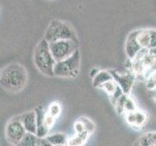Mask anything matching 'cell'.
<instances>
[{
  "mask_svg": "<svg viewBox=\"0 0 156 146\" xmlns=\"http://www.w3.org/2000/svg\"><path fill=\"white\" fill-rule=\"evenodd\" d=\"M137 33H138V29L137 30H133L132 32L128 34L126 41H125V53H126V56L128 58V59H132L135 58V56L137 55V53L141 50V47L138 44L137 42Z\"/></svg>",
  "mask_w": 156,
  "mask_h": 146,
  "instance_id": "30bf717a",
  "label": "cell"
},
{
  "mask_svg": "<svg viewBox=\"0 0 156 146\" xmlns=\"http://www.w3.org/2000/svg\"><path fill=\"white\" fill-rule=\"evenodd\" d=\"M142 146H155L156 144V133L155 132H150L144 133L137 140V143Z\"/></svg>",
  "mask_w": 156,
  "mask_h": 146,
  "instance_id": "5bb4252c",
  "label": "cell"
},
{
  "mask_svg": "<svg viewBox=\"0 0 156 146\" xmlns=\"http://www.w3.org/2000/svg\"><path fill=\"white\" fill-rule=\"evenodd\" d=\"M127 95H126V94H122L119 96V99L115 101V103L114 105L115 107V110L117 111V113H119V114L124 112V110H123V106H124V101H125V99H126Z\"/></svg>",
  "mask_w": 156,
  "mask_h": 146,
  "instance_id": "ffe728a7",
  "label": "cell"
},
{
  "mask_svg": "<svg viewBox=\"0 0 156 146\" xmlns=\"http://www.w3.org/2000/svg\"><path fill=\"white\" fill-rule=\"evenodd\" d=\"M44 38L48 41V43L65 39L78 40L77 33L72 26L66 21L57 19L52 20L50 23L48 28L46 29Z\"/></svg>",
  "mask_w": 156,
  "mask_h": 146,
  "instance_id": "3957f363",
  "label": "cell"
},
{
  "mask_svg": "<svg viewBox=\"0 0 156 146\" xmlns=\"http://www.w3.org/2000/svg\"><path fill=\"white\" fill-rule=\"evenodd\" d=\"M109 71L112 75V80H114L118 87L122 90L123 94H126V95L130 94L134 82H135V79H136L134 73L132 71H129L126 73H119L117 71H115V70H109Z\"/></svg>",
  "mask_w": 156,
  "mask_h": 146,
  "instance_id": "52a82bcc",
  "label": "cell"
},
{
  "mask_svg": "<svg viewBox=\"0 0 156 146\" xmlns=\"http://www.w3.org/2000/svg\"><path fill=\"white\" fill-rule=\"evenodd\" d=\"M33 58L35 66L41 73L50 77L53 76V66L56 62L51 53L49 43L45 38H43L36 46Z\"/></svg>",
  "mask_w": 156,
  "mask_h": 146,
  "instance_id": "7a4b0ae2",
  "label": "cell"
},
{
  "mask_svg": "<svg viewBox=\"0 0 156 146\" xmlns=\"http://www.w3.org/2000/svg\"><path fill=\"white\" fill-rule=\"evenodd\" d=\"M125 118L129 125L137 129H143L147 122V116L146 113L138 109L132 112H125Z\"/></svg>",
  "mask_w": 156,
  "mask_h": 146,
  "instance_id": "9c48e42d",
  "label": "cell"
},
{
  "mask_svg": "<svg viewBox=\"0 0 156 146\" xmlns=\"http://www.w3.org/2000/svg\"><path fill=\"white\" fill-rule=\"evenodd\" d=\"M0 86L11 93L23 90L27 83V71L20 63H11L0 70Z\"/></svg>",
  "mask_w": 156,
  "mask_h": 146,
  "instance_id": "6da1fadb",
  "label": "cell"
},
{
  "mask_svg": "<svg viewBox=\"0 0 156 146\" xmlns=\"http://www.w3.org/2000/svg\"><path fill=\"white\" fill-rule=\"evenodd\" d=\"M0 73H1V71H0Z\"/></svg>",
  "mask_w": 156,
  "mask_h": 146,
  "instance_id": "83f0119b",
  "label": "cell"
},
{
  "mask_svg": "<svg viewBox=\"0 0 156 146\" xmlns=\"http://www.w3.org/2000/svg\"><path fill=\"white\" fill-rule=\"evenodd\" d=\"M85 142L83 140L80 138L78 134H76L75 137H71L68 139V142H67V145H72V146H80V145H83Z\"/></svg>",
  "mask_w": 156,
  "mask_h": 146,
  "instance_id": "603a6c76",
  "label": "cell"
},
{
  "mask_svg": "<svg viewBox=\"0 0 156 146\" xmlns=\"http://www.w3.org/2000/svg\"><path fill=\"white\" fill-rule=\"evenodd\" d=\"M123 94V92H122V90L118 87V86L116 85V88H115V92L112 93L109 97H110V100H111V102L112 103V105H115V101L119 99V96Z\"/></svg>",
  "mask_w": 156,
  "mask_h": 146,
  "instance_id": "cb8c5ba5",
  "label": "cell"
},
{
  "mask_svg": "<svg viewBox=\"0 0 156 146\" xmlns=\"http://www.w3.org/2000/svg\"><path fill=\"white\" fill-rule=\"evenodd\" d=\"M147 81V87L148 90H155V72L151 73L146 79Z\"/></svg>",
  "mask_w": 156,
  "mask_h": 146,
  "instance_id": "d4e9b609",
  "label": "cell"
},
{
  "mask_svg": "<svg viewBox=\"0 0 156 146\" xmlns=\"http://www.w3.org/2000/svg\"><path fill=\"white\" fill-rule=\"evenodd\" d=\"M137 109V105H136V102L134 101V99L130 95H127L125 101H124V106H123V110L124 112H132V111H135Z\"/></svg>",
  "mask_w": 156,
  "mask_h": 146,
  "instance_id": "d6986e66",
  "label": "cell"
},
{
  "mask_svg": "<svg viewBox=\"0 0 156 146\" xmlns=\"http://www.w3.org/2000/svg\"><path fill=\"white\" fill-rule=\"evenodd\" d=\"M20 119L21 123H23L26 133H36L37 124H36V116L34 111L23 113V115H20Z\"/></svg>",
  "mask_w": 156,
  "mask_h": 146,
  "instance_id": "8fae6325",
  "label": "cell"
},
{
  "mask_svg": "<svg viewBox=\"0 0 156 146\" xmlns=\"http://www.w3.org/2000/svg\"><path fill=\"white\" fill-rule=\"evenodd\" d=\"M5 133H6V138L10 144H20L21 139L24 137V134L26 133V131L20 121V116L14 117L8 122Z\"/></svg>",
  "mask_w": 156,
  "mask_h": 146,
  "instance_id": "8992f818",
  "label": "cell"
},
{
  "mask_svg": "<svg viewBox=\"0 0 156 146\" xmlns=\"http://www.w3.org/2000/svg\"><path fill=\"white\" fill-rule=\"evenodd\" d=\"M49 133H50V129H48L45 125H43V126H39V127L36 128L35 134L38 137H46L48 134H49Z\"/></svg>",
  "mask_w": 156,
  "mask_h": 146,
  "instance_id": "44dd1931",
  "label": "cell"
},
{
  "mask_svg": "<svg viewBox=\"0 0 156 146\" xmlns=\"http://www.w3.org/2000/svg\"><path fill=\"white\" fill-rule=\"evenodd\" d=\"M38 139H39V137H37L35 133H26L19 145H23V146H37V143H38Z\"/></svg>",
  "mask_w": 156,
  "mask_h": 146,
  "instance_id": "9a60e30c",
  "label": "cell"
},
{
  "mask_svg": "<svg viewBox=\"0 0 156 146\" xmlns=\"http://www.w3.org/2000/svg\"><path fill=\"white\" fill-rule=\"evenodd\" d=\"M80 68V53L76 50L71 57L63 61L56 62L53 66V76L75 79L79 76Z\"/></svg>",
  "mask_w": 156,
  "mask_h": 146,
  "instance_id": "277c9868",
  "label": "cell"
},
{
  "mask_svg": "<svg viewBox=\"0 0 156 146\" xmlns=\"http://www.w3.org/2000/svg\"><path fill=\"white\" fill-rule=\"evenodd\" d=\"M55 120H56V118H55V117L50 115V114H48V113L46 112L45 118H44V125L48 129H51V127H53V125H55Z\"/></svg>",
  "mask_w": 156,
  "mask_h": 146,
  "instance_id": "7402d4cb",
  "label": "cell"
},
{
  "mask_svg": "<svg viewBox=\"0 0 156 146\" xmlns=\"http://www.w3.org/2000/svg\"><path fill=\"white\" fill-rule=\"evenodd\" d=\"M74 129H75V132H76V133H80L83 131H84V127L83 125V123L80 120H78L76 123L74 124Z\"/></svg>",
  "mask_w": 156,
  "mask_h": 146,
  "instance_id": "484cf974",
  "label": "cell"
},
{
  "mask_svg": "<svg viewBox=\"0 0 156 146\" xmlns=\"http://www.w3.org/2000/svg\"><path fill=\"white\" fill-rule=\"evenodd\" d=\"M98 71H99V69H98V68H93V69L90 71V77H92V78H93V77L95 76V75L98 73Z\"/></svg>",
  "mask_w": 156,
  "mask_h": 146,
  "instance_id": "4316f807",
  "label": "cell"
},
{
  "mask_svg": "<svg viewBox=\"0 0 156 146\" xmlns=\"http://www.w3.org/2000/svg\"><path fill=\"white\" fill-rule=\"evenodd\" d=\"M92 79H93V82H92L93 87L99 88L103 83L107 82V81H109V80H112V77L109 70H99L98 73L96 74Z\"/></svg>",
  "mask_w": 156,
  "mask_h": 146,
  "instance_id": "4fadbf2b",
  "label": "cell"
},
{
  "mask_svg": "<svg viewBox=\"0 0 156 146\" xmlns=\"http://www.w3.org/2000/svg\"><path fill=\"white\" fill-rule=\"evenodd\" d=\"M79 120L83 123L84 127V131H87L89 134H92L95 131V125L94 123L87 117H80Z\"/></svg>",
  "mask_w": 156,
  "mask_h": 146,
  "instance_id": "2e32d148",
  "label": "cell"
},
{
  "mask_svg": "<svg viewBox=\"0 0 156 146\" xmlns=\"http://www.w3.org/2000/svg\"><path fill=\"white\" fill-rule=\"evenodd\" d=\"M48 114H50L51 116H53L55 118H57L61 113V106L58 102H51L50 104L49 108H48L47 111Z\"/></svg>",
  "mask_w": 156,
  "mask_h": 146,
  "instance_id": "ac0fdd59",
  "label": "cell"
},
{
  "mask_svg": "<svg viewBox=\"0 0 156 146\" xmlns=\"http://www.w3.org/2000/svg\"><path fill=\"white\" fill-rule=\"evenodd\" d=\"M49 48L55 62H60L69 57L79 49V40L65 39L49 43Z\"/></svg>",
  "mask_w": 156,
  "mask_h": 146,
  "instance_id": "5b68a950",
  "label": "cell"
},
{
  "mask_svg": "<svg viewBox=\"0 0 156 146\" xmlns=\"http://www.w3.org/2000/svg\"><path fill=\"white\" fill-rule=\"evenodd\" d=\"M99 88L102 89L103 91H105L106 93L108 94V95L110 96L115 92V90L116 88V83L112 79V80H109V81H107V82L103 83Z\"/></svg>",
  "mask_w": 156,
  "mask_h": 146,
  "instance_id": "e0dca14e",
  "label": "cell"
},
{
  "mask_svg": "<svg viewBox=\"0 0 156 146\" xmlns=\"http://www.w3.org/2000/svg\"><path fill=\"white\" fill-rule=\"evenodd\" d=\"M46 139L50 142L51 145H53V146L67 145V142H68V137L65 133H56L53 134L49 133L46 137Z\"/></svg>",
  "mask_w": 156,
  "mask_h": 146,
  "instance_id": "7c38bea8",
  "label": "cell"
},
{
  "mask_svg": "<svg viewBox=\"0 0 156 146\" xmlns=\"http://www.w3.org/2000/svg\"><path fill=\"white\" fill-rule=\"evenodd\" d=\"M137 42L141 48L155 49L156 43V31L153 28L150 29H138Z\"/></svg>",
  "mask_w": 156,
  "mask_h": 146,
  "instance_id": "ba28073f",
  "label": "cell"
}]
</instances>
